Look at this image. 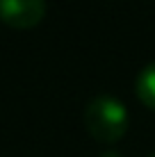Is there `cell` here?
I'll list each match as a JSON object with an SVG mask.
<instances>
[{
    "mask_svg": "<svg viewBox=\"0 0 155 157\" xmlns=\"http://www.w3.org/2000/svg\"><path fill=\"white\" fill-rule=\"evenodd\" d=\"M84 125L98 141H119L128 130V109L116 96L98 94L84 105Z\"/></svg>",
    "mask_w": 155,
    "mask_h": 157,
    "instance_id": "obj_1",
    "label": "cell"
},
{
    "mask_svg": "<svg viewBox=\"0 0 155 157\" xmlns=\"http://www.w3.org/2000/svg\"><path fill=\"white\" fill-rule=\"evenodd\" d=\"M46 16V0H0V21L16 30L34 28Z\"/></svg>",
    "mask_w": 155,
    "mask_h": 157,
    "instance_id": "obj_2",
    "label": "cell"
},
{
    "mask_svg": "<svg viewBox=\"0 0 155 157\" xmlns=\"http://www.w3.org/2000/svg\"><path fill=\"white\" fill-rule=\"evenodd\" d=\"M137 96L144 105L155 109V62H148L137 75Z\"/></svg>",
    "mask_w": 155,
    "mask_h": 157,
    "instance_id": "obj_3",
    "label": "cell"
},
{
    "mask_svg": "<svg viewBox=\"0 0 155 157\" xmlns=\"http://www.w3.org/2000/svg\"><path fill=\"white\" fill-rule=\"evenodd\" d=\"M98 157H123V155L116 153V150H105V153H100Z\"/></svg>",
    "mask_w": 155,
    "mask_h": 157,
    "instance_id": "obj_4",
    "label": "cell"
},
{
    "mask_svg": "<svg viewBox=\"0 0 155 157\" xmlns=\"http://www.w3.org/2000/svg\"><path fill=\"white\" fill-rule=\"evenodd\" d=\"M148 157H155V150H153V153H151V155H148Z\"/></svg>",
    "mask_w": 155,
    "mask_h": 157,
    "instance_id": "obj_5",
    "label": "cell"
}]
</instances>
